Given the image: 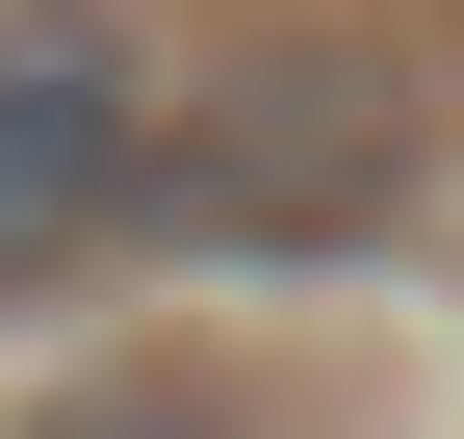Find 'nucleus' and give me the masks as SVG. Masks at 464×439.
Segmentation results:
<instances>
[{
    "label": "nucleus",
    "mask_w": 464,
    "mask_h": 439,
    "mask_svg": "<svg viewBox=\"0 0 464 439\" xmlns=\"http://www.w3.org/2000/svg\"><path fill=\"white\" fill-rule=\"evenodd\" d=\"M26 439H232V414L181 388V362H130V388H78V414H26Z\"/></svg>",
    "instance_id": "7ed1b4c3"
},
{
    "label": "nucleus",
    "mask_w": 464,
    "mask_h": 439,
    "mask_svg": "<svg viewBox=\"0 0 464 439\" xmlns=\"http://www.w3.org/2000/svg\"><path fill=\"white\" fill-rule=\"evenodd\" d=\"M413 181H439V130H413L387 52H258V78L155 103V207L130 233H181V259H362Z\"/></svg>",
    "instance_id": "f257e3e1"
},
{
    "label": "nucleus",
    "mask_w": 464,
    "mask_h": 439,
    "mask_svg": "<svg viewBox=\"0 0 464 439\" xmlns=\"http://www.w3.org/2000/svg\"><path fill=\"white\" fill-rule=\"evenodd\" d=\"M155 26L130 0H0V310L26 285H78V259H130V207H155Z\"/></svg>",
    "instance_id": "f03ea898"
}]
</instances>
